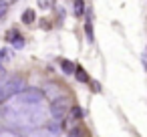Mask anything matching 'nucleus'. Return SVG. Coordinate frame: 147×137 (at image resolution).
I'll return each mask as SVG.
<instances>
[{"mask_svg":"<svg viewBox=\"0 0 147 137\" xmlns=\"http://www.w3.org/2000/svg\"><path fill=\"white\" fill-rule=\"evenodd\" d=\"M8 119L22 127H34L47 121V109L42 105V93L22 91L8 107Z\"/></svg>","mask_w":147,"mask_h":137,"instance_id":"1","label":"nucleus"},{"mask_svg":"<svg viewBox=\"0 0 147 137\" xmlns=\"http://www.w3.org/2000/svg\"><path fill=\"white\" fill-rule=\"evenodd\" d=\"M71 99L69 97H57V99H53V103H51V115L55 117V119H63L69 111H71Z\"/></svg>","mask_w":147,"mask_h":137,"instance_id":"2","label":"nucleus"},{"mask_svg":"<svg viewBox=\"0 0 147 137\" xmlns=\"http://www.w3.org/2000/svg\"><path fill=\"white\" fill-rule=\"evenodd\" d=\"M18 91H22V81L12 79V81L2 83V85H0V101H4V99H8V97L16 95Z\"/></svg>","mask_w":147,"mask_h":137,"instance_id":"3","label":"nucleus"},{"mask_svg":"<svg viewBox=\"0 0 147 137\" xmlns=\"http://www.w3.org/2000/svg\"><path fill=\"white\" fill-rule=\"evenodd\" d=\"M6 38L16 47V49H20V47H24V38L16 32V30H8V34H6Z\"/></svg>","mask_w":147,"mask_h":137,"instance_id":"4","label":"nucleus"},{"mask_svg":"<svg viewBox=\"0 0 147 137\" xmlns=\"http://www.w3.org/2000/svg\"><path fill=\"white\" fill-rule=\"evenodd\" d=\"M61 69L65 75H75V71H77L75 63H71V61H61Z\"/></svg>","mask_w":147,"mask_h":137,"instance_id":"5","label":"nucleus"},{"mask_svg":"<svg viewBox=\"0 0 147 137\" xmlns=\"http://www.w3.org/2000/svg\"><path fill=\"white\" fill-rule=\"evenodd\" d=\"M30 137H57L53 131H49V129H40V131H34Z\"/></svg>","mask_w":147,"mask_h":137,"instance_id":"6","label":"nucleus"},{"mask_svg":"<svg viewBox=\"0 0 147 137\" xmlns=\"http://www.w3.org/2000/svg\"><path fill=\"white\" fill-rule=\"evenodd\" d=\"M22 22H24V24L34 22V10H26V12L22 14Z\"/></svg>","mask_w":147,"mask_h":137,"instance_id":"7","label":"nucleus"},{"mask_svg":"<svg viewBox=\"0 0 147 137\" xmlns=\"http://www.w3.org/2000/svg\"><path fill=\"white\" fill-rule=\"evenodd\" d=\"M83 10H85V2H83V0H75V12L83 14Z\"/></svg>","mask_w":147,"mask_h":137,"instance_id":"8","label":"nucleus"},{"mask_svg":"<svg viewBox=\"0 0 147 137\" xmlns=\"http://www.w3.org/2000/svg\"><path fill=\"white\" fill-rule=\"evenodd\" d=\"M75 75H77V79H79L81 83H85V81L89 79V77L85 75V71H83V69H77V71H75Z\"/></svg>","mask_w":147,"mask_h":137,"instance_id":"9","label":"nucleus"},{"mask_svg":"<svg viewBox=\"0 0 147 137\" xmlns=\"http://www.w3.org/2000/svg\"><path fill=\"white\" fill-rule=\"evenodd\" d=\"M53 2H55V0H38V6L40 8H51Z\"/></svg>","mask_w":147,"mask_h":137,"instance_id":"10","label":"nucleus"},{"mask_svg":"<svg viewBox=\"0 0 147 137\" xmlns=\"http://www.w3.org/2000/svg\"><path fill=\"white\" fill-rule=\"evenodd\" d=\"M83 135H85V133H83V129H79V127H77V129H71V133H69V137H83Z\"/></svg>","mask_w":147,"mask_h":137,"instance_id":"11","label":"nucleus"},{"mask_svg":"<svg viewBox=\"0 0 147 137\" xmlns=\"http://www.w3.org/2000/svg\"><path fill=\"white\" fill-rule=\"evenodd\" d=\"M8 59H10V51H6V49L0 51V61H8Z\"/></svg>","mask_w":147,"mask_h":137,"instance_id":"12","label":"nucleus"},{"mask_svg":"<svg viewBox=\"0 0 147 137\" xmlns=\"http://www.w3.org/2000/svg\"><path fill=\"white\" fill-rule=\"evenodd\" d=\"M85 30H87V34H89V40L93 43V28H91V22H87V26H85Z\"/></svg>","mask_w":147,"mask_h":137,"instance_id":"13","label":"nucleus"},{"mask_svg":"<svg viewBox=\"0 0 147 137\" xmlns=\"http://www.w3.org/2000/svg\"><path fill=\"white\" fill-rule=\"evenodd\" d=\"M6 10H8V6H6V4H0V18L6 14Z\"/></svg>","mask_w":147,"mask_h":137,"instance_id":"14","label":"nucleus"},{"mask_svg":"<svg viewBox=\"0 0 147 137\" xmlns=\"http://www.w3.org/2000/svg\"><path fill=\"white\" fill-rule=\"evenodd\" d=\"M12 2H16V0H0V4H6V6H10Z\"/></svg>","mask_w":147,"mask_h":137,"instance_id":"15","label":"nucleus"},{"mask_svg":"<svg viewBox=\"0 0 147 137\" xmlns=\"http://www.w3.org/2000/svg\"><path fill=\"white\" fill-rule=\"evenodd\" d=\"M0 137H16V135H12V133H2Z\"/></svg>","mask_w":147,"mask_h":137,"instance_id":"16","label":"nucleus"}]
</instances>
